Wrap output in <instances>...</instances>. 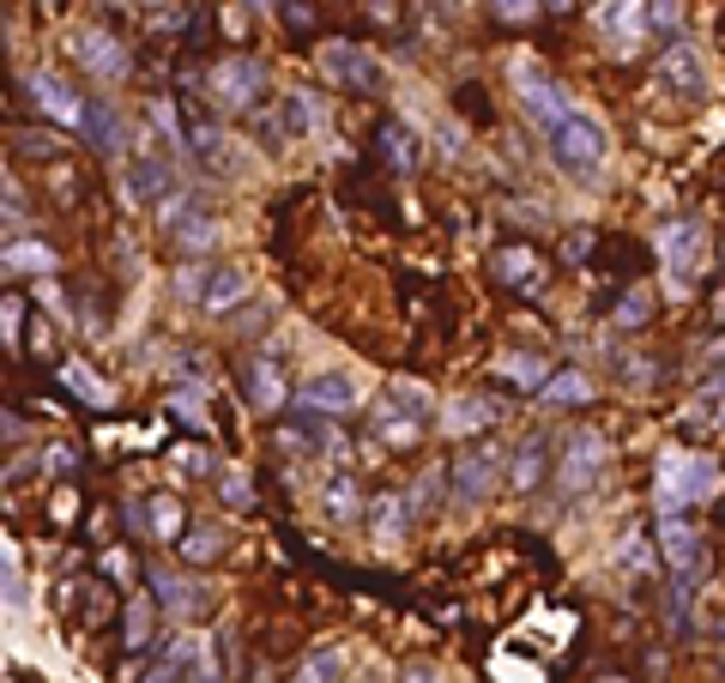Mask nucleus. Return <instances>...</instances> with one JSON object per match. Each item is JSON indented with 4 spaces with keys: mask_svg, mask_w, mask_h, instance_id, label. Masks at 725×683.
<instances>
[{
    "mask_svg": "<svg viewBox=\"0 0 725 683\" xmlns=\"http://www.w3.org/2000/svg\"><path fill=\"white\" fill-rule=\"evenodd\" d=\"M24 97H36V109H43L55 127H80L85 122V103L73 97L55 73H24Z\"/></svg>",
    "mask_w": 725,
    "mask_h": 683,
    "instance_id": "nucleus-13",
    "label": "nucleus"
},
{
    "mask_svg": "<svg viewBox=\"0 0 725 683\" xmlns=\"http://www.w3.org/2000/svg\"><path fill=\"white\" fill-rule=\"evenodd\" d=\"M538 399H544V406L575 411V406H587V399H592V376H587V369H556V376L538 388Z\"/></svg>",
    "mask_w": 725,
    "mask_h": 683,
    "instance_id": "nucleus-20",
    "label": "nucleus"
},
{
    "mask_svg": "<svg viewBox=\"0 0 725 683\" xmlns=\"http://www.w3.org/2000/svg\"><path fill=\"white\" fill-rule=\"evenodd\" d=\"M496 273H502V279H514V285H526V291H533L538 266H533V254H526V249H508V254H496Z\"/></svg>",
    "mask_w": 725,
    "mask_h": 683,
    "instance_id": "nucleus-37",
    "label": "nucleus"
},
{
    "mask_svg": "<svg viewBox=\"0 0 725 683\" xmlns=\"http://www.w3.org/2000/svg\"><path fill=\"white\" fill-rule=\"evenodd\" d=\"M0 327H7V345L19 351V296H7V308H0Z\"/></svg>",
    "mask_w": 725,
    "mask_h": 683,
    "instance_id": "nucleus-43",
    "label": "nucleus"
},
{
    "mask_svg": "<svg viewBox=\"0 0 725 683\" xmlns=\"http://www.w3.org/2000/svg\"><path fill=\"white\" fill-rule=\"evenodd\" d=\"M442 423L460 435V442H472V435H484L490 423H496V406H490V399H453V406L442 411Z\"/></svg>",
    "mask_w": 725,
    "mask_h": 683,
    "instance_id": "nucleus-21",
    "label": "nucleus"
},
{
    "mask_svg": "<svg viewBox=\"0 0 725 683\" xmlns=\"http://www.w3.org/2000/svg\"><path fill=\"white\" fill-rule=\"evenodd\" d=\"M719 484V466L714 460H702V454H671L665 466H659V514H665V521H677L683 508H690V502H702L707 490Z\"/></svg>",
    "mask_w": 725,
    "mask_h": 683,
    "instance_id": "nucleus-2",
    "label": "nucleus"
},
{
    "mask_svg": "<svg viewBox=\"0 0 725 683\" xmlns=\"http://www.w3.org/2000/svg\"><path fill=\"white\" fill-rule=\"evenodd\" d=\"M387 406H399L406 418L423 423V411H430V388H418V381H393V388H387Z\"/></svg>",
    "mask_w": 725,
    "mask_h": 683,
    "instance_id": "nucleus-32",
    "label": "nucleus"
},
{
    "mask_svg": "<svg viewBox=\"0 0 725 683\" xmlns=\"http://www.w3.org/2000/svg\"><path fill=\"white\" fill-rule=\"evenodd\" d=\"M490 7H496L502 19H514V24H521V19H533V12H538V0H490Z\"/></svg>",
    "mask_w": 725,
    "mask_h": 683,
    "instance_id": "nucleus-42",
    "label": "nucleus"
},
{
    "mask_svg": "<svg viewBox=\"0 0 725 683\" xmlns=\"http://www.w3.org/2000/svg\"><path fill=\"white\" fill-rule=\"evenodd\" d=\"M375 146H381L387 170H418V164H423V146H418V134H406V122H381Z\"/></svg>",
    "mask_w": 725,
    "mask_h": 683,
    "instance_id": "nucleus-18",
    "label": "nucleus"
},
{
    "mask_svg": "<svg viewBox=\"0 0 725 683\" xmlns=\"http://www.w3.org/2000/svg\"><path fill=\"white\" fill-rule=\"evenodd\" d=\"M375 442L381 448H411L418 442V418H406L399 406H387L381 399V406H375Z\"/></svg>",
    "mask_w": 725,
    "mask_h": 683,
    "instance_id": "nucleus-25",
    "label": "nucleus"
},
{
    "mask_svg": "<svg viewBox=\"0 0 725 683\" xmlns=\"http://www.w3.org/2000/svg\"><path fill=\"white\" fill-rule=\"evenodd\" d=\"M212 273H218V266H181L170 285H176V296H188V303H206V291H212Z\"/></svg>",
    "mask_w": 725,
    "mask_h": 683,
    "instance_id": "nucleus-35",
    "label": "nucleus"
},
{
    "mask_svg": "<svg viewBox=\"0 0 725 683\" xmlns=\"http://www.w3.org/2000/svg\"><path fill=\"white\" fill-rule=\"evenodd\" d=\"M502 479H508V454H502L496 442H465L460 454H453V466H448V484L460 490L465 502L496 496Z\"/></svg>",
    "mask_w": 725,
    "mask_h": 683,
    "instance_id": "nucleus-3",
    "label": "nucleus"
},
{
    "mask_svg": "<svg viewBox=\"0 0 725 683\" xmlns=\"http://www.w3.org/2000/svg\"><path fill=\"white\" fill-rule=\"evenodd\" d=\"M242 296H249V273H242V266H218V273H212V291H206L200 308H206V315H230Z\"/></svg>",
    "mask_w": 725,
    "mask_h": 683,
    "instance_id": "nucleus-23",
    "label": "nucleus"
},
{
    "mask_svg": "<svg viewBox=\"0 0 725 683\" xmlns=\"http://www.w3.org/2000/svg\"><path fill=\"white\" fill-rule=\"evenodd\" d=\"M272 321V303H261V308H249V315H237V333H261Z\"/></svg>",
    "mask_w": 725,
    "mask_h": 683,
    "instance_id": "nucleus-44",
    "label": "nucleus"
},
{
    "mask_svg": "<svg viewBox=\"0 0 725 683\" xmlns=\"http://www.w3.org/2000/svg\"><path fill=\"white\" fill-rule=\"evenodd\" d=\"M61 388H67V393H80L91 411H109V388H103V381L91 376L85 364H61Z\"/></svg>",
    "mask_w": 725,
    "mask_h": 683,
    "instance_id": "nucleus-28",
    "label": "nucleus"
},
{
    "mask_svg": "<svg viewBox=\"0 0 725 683\" xmlns=\"http://www.w3.org/2000/svg\"><path fill=\"white\" fill-rule=\"evenodd\" d=\"M502 376H508V381H521V388H544V381H550V376H544V364H538V357H502Z\"/></svg>",
    "mask_w": 725,
    "mask_h": 683,
    "instance_id": "nucleus-38",
    "label": "nucleus"
},
{
    "mask_svg": "<svg viewBox=\"0 0 725 683\" xmlns=\"http://www.w3.org/2000/svg\"><path fill=\"white\" fill-rule=\"evenodd\" d=\"M218 484H224V502H230V508H249V479H242L237 466L218 472Z\"/></svg>",
    "mask_w": 725,
    "mask_h": 683,
    "instance_id": "nucleus-41",
    "label": "nucleus"
},
{
    "mask_svg": "<svg viewBox=\"0 0 725 683\" xmlns=\"http://www.w3.org/2000/svg\"><path fill=\"white\" fill-rule=\"evenodd\" d=\"M587 254H592V237L587 230H575V237H568V261H587Z\"/></svg>",
    "mask_w": 725,
    "mask_h": 683,
    "instance_id": "nucleus-47",
    "label": "nucleus"
},
{
    "mask_svg": "<svg viewBox=\"0 0 725 683\" xmlns=\"http://www.w3.org/2000/svg\"><path fill=\"white\" fill-rule=\"evenodd\" d=\"M659 545H665V563L683 575V581H695V569L707 563V557H702V538H695V526H683V514L659 526Z\"/></svg>",
    "mask_w": 725,
    "mask_h": 683,
    "instance_id": "nucleus-16",
    "label": "nucleus"
},
{
    "mask_svg": "<svg viewBox=\"0 0 725 683\" xmlns=\"http://www.w3.org/2000/svg\"><path fill=\"white\" fill-rule=\"evenodd\" d=\"M339 672H345V660H339L333 648H321L315 660L296 665V677H291V683H339Z\"/></svg>",
    "mask_w": 725,
    "mask_h": 683,
    "instance_id": "nucleus-31",
    "label": "nucleus"
},
{
    "mask_svg": "<svg viewBox=\"0 0 725 683\" xmlns=\"http://www.w3.org/2000/svg\"><path fill=\"white\" fill-rule=\"evenodd\" d=\"M19 212H24V195H19V182L7 176V224H19Z\"/></svg>",
    "mask_w": 725,
    "mask_h": 683,
    "instance_id": "nucleus-45",
    "label": "nucleus"
},
{
    "mask_svg": "<svg viewBox=\"0 0 725 683\" xmlns=\"http://www.w3.org/2000/svg\"><path fill=\"white\" fill-rule=\"evenodd\" d=\"M193 212H200V200H193V195H170V200L158 206V224H164V230H181Z\"/></svg>",
    "mask_w": 725,
    "mask_h": 683,
    "instance_id": "nucleus-39",
    "label": "nucleus"
},
{
    "mask_svg": "<svg viewBox=\"0 0 725 683\" xmlns=\"http://www.w3.org/2000/svg\"><path fill=\"white\" fill-rule=\"evenodd\" d=\"M315 67L327 73V80H339V85H351V92H369L375 80H381V73H375V61L362 55L357 43H327L315 55Z\"/></svg>",
    "mask_w": 725,
    "mask_h": 683,
    "instance_id": "nucleus-14",
    "label": "nucleus"
},
{
    "mask_svg": "<svg viewBox=\"0 0 725 683\" xmlns=\"http://www.w3.org/2000/svg\"><path fill=\"white\" fill-rule=\"evenodd\" d=\"M296 399H303V411H321V418H339V411H357V381L339 376V369H327V376H308L303 388H296Z\"/></svg>",
    "mask_w": 725,
    "mask_h": 683,
    "instance_id": "nucleus-11",
    "label": "nucleus"
},
{
    "mask_svg": "<svg viewBox=\"0 0 725 683\" xmlns=\"http://www.w3.org/2000/svg\"><path fill=\"white\" fill-rule=\"evenodd\" d=\"M279 122H284V134H291V139H303V134H315V127H321V103L308 97V92H291V97H284V109H279Z\"/></svg>",
    "mask_w": 725,
    "mask_h": 683,
    "instance_id": "nucleus-27",
    "label": "nucleus"
},
{
    "mask_svg": "<svg viewBox=\"0 0 725 683\" xmlns=\"http://www.w3.org/2000/svg\"><path fill=\"white\" fill-rule=\"evenodd\" d=\"M695 393H702V399H725V369H719V376H707Z\"/></svg>",
    "mask_w": 725,
    "mask_h": 683,
    "instance_id": "nucleus-48",
    "label": "nucleus"
},
{
    "mask_svg": "<svg viewBox=\"0 0 725 683\" xmlns=\"http://www.w3.org/2000/svg\"><path fill=\"white\" fill-rule=\"evenodd\" d=\"M514 92H521V109H526V122H533L538 134H550L556 122H568V115H575V103L556 92V85L544 80L533 61H521V67H514Z\"/></svg>",
    "mask_w": 725,
    "mask_h": 683,
    "instance_id": "nucleus-9",
    "label": "nucleus"
},
{
    "mask_svg": "<svg viewBox=\"0 0 725 683\" xmlns=\"http://www.w3.org/2000/svg\"><path fill=\"white\" fill-rule=\"evenodd\" d=\"M659 266L671 273V285H695L702 279V266H707V230L702 224H665L659 230Z\"/></svg>",
    "mask_w": 725,
    "mask_h": 683,
    "instance_id": "nucleus-8",
    "label": "nucleus"
},
{
    "mask_svg": "<svg viewBox=\"0 0 725 683\" xmlns=\"http://www.w3.org/2000/svg\"><path fill=\"white\" fill-rule=\"evenodd\" d=\"M146 587H151V599H158V611H170V617H200L206 605H212V592L193 581V575L146 569Z\"/></svg>",
    "mask_w": 725,
    "mask_h": 683,
    "instance_id": "nucleus-10",
    "label": "nucleus"
},
{
    "mask_svg": "<svg viewBox=\"0 0 725 683\" xmlns=\"http://www.w3.org/2000/svg\"><path fill=\"white\" fill-rule=\"evenodd\" d=\"M80 134H85L97 151H109V158H122V146H127V127H122V115H115V103H85Z\"/></svg>",
    "mask_w": 725,
    "mask_h": 683,
    "instance_id": "nucleus-17",
    "label": "nucleus"
},
{
    "mask_svg": "<svg viewBox=\"0 0 725 683\" xmlns=\"http://www.w3.org/2000/svg\"><path fill=\"white\" fill-rule=\"evenodd\" d=\"M653 85L665 92L671 103H702V92H707V67H702V49L695 43H671L665 55L653 61Z\"/></svg>",
    "mask_w": 725,
    "mask_h": 683,
    "instance_id": "nucleus-7",
    "label": "nucleus"
},
{
    "mask_svg": "<svg viewBox=\"0 0 725 683\" xmlns=\"http://www.w3.org/2000/svg\"><path fill=\"white\" fill-rule=\"evenodd\" d=\"M67 55L80 61L91 80H103V85L127 80V67H134L127 49H122V36H109L103 24H73V31H67Z\"/></svg>",
    "mask_w": 725,
    "mask_h": 683,
    "instance_id": "nucleus-4",
    "label": "nucleus"
},
{
    "mask_svg": "<svg viewBox=\"0 0 725 683\" xmlns=\"http://www.w3.org/2000/svg\"><path fill=\"white\" fill-rule=\"evenodd\" d=\"M605 460H611V448H605L599 430L568 435L563 460H556V490H563V496H587V490L605 479Z\"/></svg>",
    "mask_w": 725,
    "mask_h": 683,
    "instance_id": "nucleus-5",
    "label": "nucleus"
},
{
    "mask_svg": "<svg viewBox=\"0 0 725 683\" xmlns=\"http://www.w3.org/2000/svg\"><path fill=\"white\" fill-rule=\"evenodd\" d=\"M544 472H556V448L544 442V435H526L508 460V490H538Z\"/></svg>",
    "mask_w": 725,
    "mask_h": 683,
    "instance_id": "nucleus-15",
    "label": "nucleus"
},
{
    "mask_svg": "<svg viewBox=\"0 0 725 683\" xmlns=\"http://www.w3.org/2000/svg\"><path fill=\"white\" fill-rule=\"evenodd\" d=\"M677 24H683L677 0H647V36H671Z\"/></svg>",
    "mask_w": 725,
    "mask_h": 683,
    "instance_id": "nucleus-36",
    "label": "nucleus"
},
{
    "mask_svg": "<svg viewBox=\"0 0 725 683\" xmlns=\"http://www.w3.org/2000/svg\"><path fill=\"white\" fill-rule=\"evenodd\" d=\"M647 315H653V296H647V291H629V303L617 308V327H641Z\"/></svg>",
    "mask_w": 725,
    "mask_h": 683,
    "instance_id": "nucleus-40",
    "label": "nucleus"
},
{
    "mask_svg": "<svg viewBox=\"0 0 725 683\" xmlns=\"http://www.w3.org/2000/svg\"><path fill=\"white\" fill-rule=\"evenodd\" d=\"M181 502L170 496V490H158V496H146V533L151 538H164V545H170V538H181Z\"/></svg>",
    "mask_w": 725,
    "mask_h": 683,
    "instance_id": "nucleus-26",
    "label": "nucleus"
},
{
    "mask_svg": "<svg viewBox=\"0 0 725 683\" xmlns=\"http://www.w3.org/2000/svg\"><path fill=\"white\" fill-rule=\"evenodd\" d=\"M12 146L19 151H31V158H61V134H49V127H24V134H12Z\"/></svg>",
    "mask_w": 725,
    "mask_h": 683,
    "instance_id": "nucleus-34",
    "label": "nucleus"
},
{
    "mask_svg": "<svg viewBox=\"0 0 725 683\" xmlns=\"http://www.w3.org/2000/svg\"><path fill=\"white\" fill-rule=\"evenodd\" d=\"M218 242H224V230H218V218H212V212H193L181 230H170V249H181L188 261H200V254H212Z\"/></svg>",
    "mask_w": 725,
    "mask_h": 683,
    "instance_id": "nucleus-19",
    "label": "nucleus"
},
{
    "mask_svg": "<svg viewBox=\"0 0 725 683\" xmlns=\"http://www.w3.org/2000/svg\"><path fill=\"white\" fill-rule=\"evenodd\" d=\"M49 266H55V254L43 242H19V237L7 242V273H49Z\"/></svg>",
    "mask_w": 725,
    "mask_h": 683,
    "instance_id": "nucleus-29",
    "label": "nucleus"
},
{
    "mask_svg": "<svg viewBox=\"0 0 725 683\" xmlns=\"http://www.w3.org/2000/svg\"><path fill=\"white\" fill-rule=\"evenodd\" d=\"M399 683H442V672H435V665H406V677Z\"/></svg>",
    "mask_w": 725,
    "mask_h": 683,
    "instance_id": "nucleus-46",
    "label": "nucleus"
},
{
    "mask_svg": "<svg viewBox=\"0 0 725 683\" xmlns=\"http://www.w3.org/2000/svg\"><path fill=\"white\" fill-rule=\"evenodd\" d=\"M254 7H261V12H266V7H279V0H254Z\"/></svg>",
    "mask_w": 725,
    "mask_h": 683,
    "instance_id": "nucleus-49",
    "label": "nucleus"
},
{
    "mask_svg": "<svg viewBox=\"0 0 725 683\" xmlns=\"http://www.w3.org/2000/svg\"><path fill=\"white\" fill-rule=\"evenodd\" d=\"M327 514H333V521H357V514H362L351 479H333V484H327Z\"/></svg>",
    "mask_w": 725,
    "mask_h": 683,
    "instance_id": "nucleus-33",
    "label": "nucleus"
},
{
    "mask_svg": "<svg viewBox=\"0 0 725 683\" xmlns=\"http://www.w3.org/2000/svg\"><path fill=\"white\" fill-rule=\"evenodd\" d=\"M544 146H550V158L563 164L568 176H580V182H587V176L605 170V151H611V139H605V127L592 122L587 109H575L568 122H556L550 134H544Z\"/></svg>",
    "mask_w": 725,
    "mask_h": 683,
    "instance_id": "nucleus-1",
    "label": "nucleus"
},
{
    "mask_svg": "<svg viewBox=\"0 0 725 683\" xmlns=\"http://www.w3.org/2000/svg\"><path fill=\"white\" fill-rule=\"evenodd\" d=\"M181 557H188L193 569H206V563H218V557H224V526H218V521H200V526H188V533H181Z\"/></svg>",
    "mask_w": 725,
    "mask_h": 683,
    "instance_id": "nucleus-24",
    "label": "nucleus"
},
{
    "mask_svg": "<svg viewBox=\"0 0 725 683\" xmlns=\"http://www.w3.org/2000/svg\"><path fill=\"white\" fill-rule=\"evenodd\" d=\"M406 521H418V508H411L406 490H393V496L375 502V538H381V545H399V538H406Z\"/></svg>",
    "mask_w": 725,
    "mask_h": 683,
    "instance_id": "nucleus-22",
    "label": "nucleus"
},
{
    "mask_svg": "<svg viewBox=\"0 0 725 683\" xmlns=\"http://www.w3.org/2000/svg\"><path fill=\"white\" fill-rule=\"evenodd\" d=\"M212 103L218 109H254V103L266 97V67L254 55H218L212 67Z\"/></svg>",
    "mask_w": 725,
    "mask_h": 683,
    "instance_id": "nucleus-6",
    "label": "nucleus"
},
{
    "mask_svg": "<svg viewBox=\"0 0 725 683\" xmlns=\"http://www.w3.org/2000/svg\"><path fill=\"white\" fill-rule=\"evenodd\" d=\"M242 393H249L254 411H284V406H291L284 369L272 364V357H242Z\"/></svg>",
    "mask_w": 725,
    "mask_h": 683,
    "instance_id": "nucleus-12",
    "label": "nucleus"
},
{
    "mask_svg": "<svg viewBox=\"0 0 725 683\" xmlns=\"http://www.w3.org/2000/svg\"><path fill=\"white\" fill-rule=\"evenodd\" d=\"M151 605H158V599H127V635H122L127 653H139L151 641Z\"/></svg>",
    "mask_w": 725,
    "mask_h": 683,
    "instance_id": "nucleus-30",
    "label": "nucleus"
}]
</instances>
